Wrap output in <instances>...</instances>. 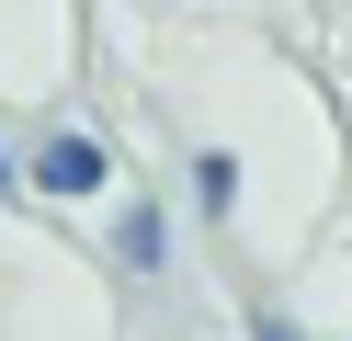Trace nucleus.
I'll list each match as a JSON object with an SVG mask.
<instances>
[{
  "instance_id": "f257e3e1",
  "label": "nucleus",
  "mask_w": 352,
  "mask_h": 341,
  "mask_svg": "<svg viewBox=\"0 0 352 341\" xmlns=\"http://www.w3.org/2000/svg\"><path fill=\"white\" fill-rule=\"evenodd\" d=\"M23 182H34L46 205H91L102 182H114V148H102L91 125H46V136L23 148Z\"/></svg>"
},
{
  "instance_id": "f03ea898",
  "label": "nucleus",
  "mask_w": 352,
  "mask_h": 341,
  "mask_svg": "<svg viewBox=\"0 0 352 341\" xmlns=\"http://www.w3.org/2000/svg\"><path fill=\"white\" fill-rule=\"evenodd\" d=\"M114 262L125 273H160L170 262V216H160V205H125V216H114Z\"/></svg>"
},
{
  "instance_id": "7ed1b4c3",
  "label": "nucleus",
  "mask_w": 352,
  "mask_h": 341,
  "mask_svg": "<svg viewBox=\"0 0 352 341\" xmlns=\"http://www.w3.org/2000/svg\"><path fill=\"white\" fill-rule=\"evenodd\" d=\"M193 205H205L216 227L239 216V148H193Z\"/></svg>"
},
{
  "instance_id": "20e7f679",
  "label": "nucleus",
  "mask_w": 352,
  "mask_h": 341,
  "mask_svg": "<svg viewBox=\"0 0 352 341\" xmlns=\"http://www.w3.org/2000/svg\"><path fill=\"white\" fill-rule=\"evenodd\" d=\"M250 341H307V330H296L284 307H250Z\"/></svg>"
},
{
  "instance_id": "39448f33",
  "label": "nucleus",
  "mask_w": 352,
  "mask_h": 341,
  "mask_svg": "<svg viewBox=\"0 0 352 341\" xmlns=\"http://www.w3.org/2000/svg\"><path fill=\"white\" fill-rule=\"evenodd\" d=\"M12 194H23V159H12V136H0V205H12Z\"/></svg>"
}]
</instances>
